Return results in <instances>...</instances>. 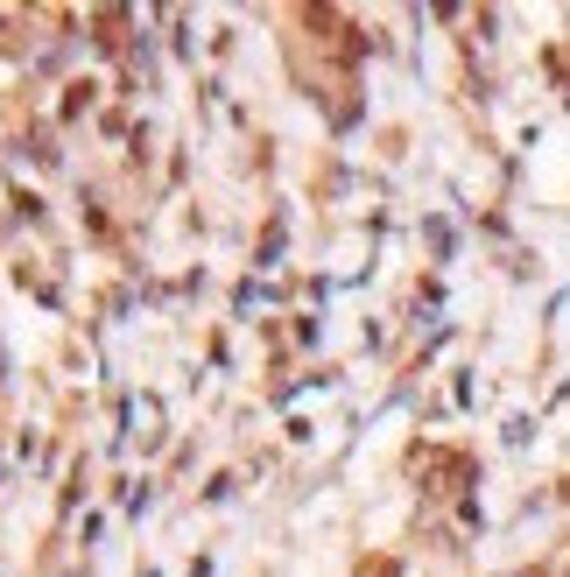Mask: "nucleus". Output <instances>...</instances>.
<instances>
[{"mask_svg":"<svg viewBox=\"0 0 570 577\" xmlns=\"http://www.w3.org/2000/svg\"><path fill=\"white\" fill-rule=\"evenodd\" d=\"M409 465H416V479H423L430 493H458V486L472 479V457H464V451H437V443H423Z\"/></svg>","mask_w":570,"mask_h":577,"instance_id":"1","label":"nucleus"},{"mask_svg":"<svg viewBox=\"0 0 570 577\" xmlns=\"http://www.w3.org/2000/svg\"><path fill=\"white\" fill-rule=\"evenodd\" d=\"M359 577H395V564H387V556H373V564L359 570Z\"/></svg>","mask_w":570,"mask_h":577,"instance_id":"3","label":"nucleus"},{"mask_svg":"<svg viewBox=\"0 0 570 577\" xmlns=\"http://www.w3.org/2000/svg\"><path fill=\"white\" fill-rule=\"evenodd\" d=\"M120 22H127V14H99V42H107V50H120Z\"/></svg>","mask_w":570,"mask_h":577,"instance_id":"2","label":"nucleus"}]
</instances>
